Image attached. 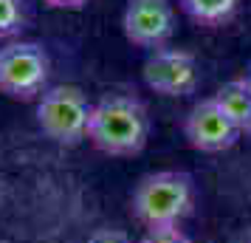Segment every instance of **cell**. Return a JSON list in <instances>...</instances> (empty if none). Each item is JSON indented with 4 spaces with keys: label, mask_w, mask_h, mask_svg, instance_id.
<instances>
[{
    "label": "cell",
    "mask_w": 251,
    "mask_h": 243,
    "mask_svg": "<svg viewBox=\"0 0 251 243\" xmlns=\"http://www.w3.org/2000/svg\"><path fill=\"white\" fill-rule=\"evenodd\" d=\"M150 139L147 108L136 96L107 93L91 108L88 141L104 156H138Z\"/></svg>",
    "instance_id": "6da1fadb"
},
{
    "label": "cell",
    "mask_w": 251,
    "mask_h": 243,
    "mask_svg": "<svg viewBox=\"0 0 251 243\" xmlns=\"http://www.w3.org/2000/svg\"><path fill=\"white\" fill-rule=\"evenodd\" d=\"M195 189L192 178L178 170H158L144 175L133 189V215L147 229L181 226V220L192 212Z\"/></svg>",
    "instance_id": "7a4b0ae2"
},
{
    "label": "cell",
    "mask_w": 251,
    "mask_h": 243,
    "mask_svg": "<svg viewBox=\"0 0 251 243\" xmlns=\"http://www.w3.org/2000/svg\"><path fill=\"white\" fill-rule=\"evenodd\" d=\"M88 96L76 85H54L37 99V125L54 144L74 147L88 139V122H91Z\"/></svg>",
    "instance_id": "3957f363"
},
{
    "label": "cell",
    "mask_w": 251,
    "mask_h": 243,
    "mask_svg": "<svg viewBox=\"0 0 251 243\" xmlns=\"http://www.w3.org/2000/svg\"><path fill=\"white\" fill-rule=\"evenodd\" d=\"M51 59L40 43H9L0 48V93L12 99H40L48 91Z\"/></svg>",
    "instance_id": "277c9868"
},
{
    "label": "cell",
    "mask_w": 251,
    "mask_h": 243,
    "mask_svg": "<svg viewBox=\"0 0 251 243\" xmlns=\"http://www.w3.org/2000/svg\"><path fill=\"white\" fill-rule=\"evenodd\" d=\"M125 37L138 48H164L175 31V12L170 0H127L122 14Z\"/></svg>",
    "instance_id": "5b68a950"
},
{
    "label": "cell",
    "mask_w": 251,
    "mask_h": 243,
    "mask_svg": "<svg viewBox=\"0 0 251 243\" xmlns=\"http://www.w3.org/2000/svg\"><path fill=\"white\" fill-rule=\"evenodd\" d=\"M144 82L161 96H186L198 88V62L189 51L155 48L144 62Z\"/></svg>",
    "instance_id": "8992f818"
},
{
    "label": "cell",
    "mask_w": 251,
    "mask_h": 243,
    "mask_svg": "<svg viewBox=\"0 0 251 243\" xmlns=\"http://www.w3.org/2000/svg\"><path fill=\"white\" fill-rule=\"evenodd\" d=\"M240 133L243 130L217 108V102L212 96L201 99L186 113V119H183V136H186V141L192 144L195 150H201V153L228 150L240 139Z\"/></svg>",
    "instance_id": "52a82bcc"
},
{
    "label": "cell",
    "mask_w": 251,
    "mask_h": 243,
    "mask_svg": "<svg viewBox=\"0 0 251 243\" xmlns=\"http://www.w3.org/2000/svg\"><path fill=\"white\" fill-rule=\"evenodd\" d=\"M217 102V108L223 110V113L237 125L240 130H243V125H246V119L251 116V96L249 91H246V85H243V80H231L226 82V85H220L217 88V93L212 96Z\"/></svg>",
    "instance_id": "ba28073f"
},
{
    "label": "cell",
    "mask_w": 251,
    "mask_h": 243,
    "mask_svg": "<svg viewBox=\"0 0 251 243\" xmlns=\"http://www.w3.org/2000/svg\"><path fill=\"white\" fill-rule=\"evenodd\" d=\"M240 0H181V9L201 26H223L237 12Z\"/></svg>",
    "instance_id": "9c48e42d"
},
{
    "label": "cell",
    "mask_w": 251,
    "mask_h": 243,
    "mask_svg": "<svg viewBox=\"0 0 251 243\" xmlns=\"http://www.w3.org/2000/svg\"><path fill=\"white\" fill-rule=\"evenodd\" d=\"M23 23H25L23 0H0V40L20 34Z\"/></svg>",
    "instance_id": "30bf717a"
},
{
    "label": "cell",
    "mask_w": 251,
    "mask_h": 243,
    "mask_svg": "<svg viewBox=\"0 0 251 243\" xmlns=\"http://www.w3.org/2000/svg\"><path fill=\"white\" fill-rule=\"evenodd\" d=\"M141 243H192V241L181 226H161V229H147Z\"/></svg>",
    "instance_id": "8fae6325"
},
{
    "label": "cell",
    "mask_w": 251,
    "mask_h": 243,
    "mask_svg": "<svg viewBox=\"0 0 251 243\" xmlns=\"http://www.w3.org/2000/svg\"><path fill=\"white\" fill-rule=\"evenodd\" d=\"M88 243H130V241H127L125 232H119V229H99L91 235Z\"/></svg>",
    "instance_id": "7c38bea8"
},
{
    "label": "cell",
    "mask_w": 251,
    "mask_h": 243,
    "mask_svg": "<svg viewBox=\"0 0 251 243\" xmlns=\"http://www.w3.org/2000/svg\"><path fill=\"white\" fill-rule=\"evenodd\" d=\"M51 9H82L88 0H46Z\"/></svg>",
    "instance_id": "4fadbf2b"
},
{
    "label": "cell",
    "mask_w": 251,
    "mask_h": 243,
    "mask_svg": "<svg viewBox=\"0 0 251 243\" xmlns=\"http://www.w3.org/2000/svg\"><path fill=\"white\" fill-rule=\"evenodd\" d=\"M240 80H243V85H246V91H249V96H251V68L246 71V74H243Z\"/></svg>",
    "instance_id": "5bb4252c"
},
{
    "label": "cell",
    "mask_w": 251,
    "mask_h": 243,
    "mask_svg": "<svg viewBox=\"0 0 251 243\" xmlns=\"http://www.w3.org/2000/svg\"><path fill=\"white\" fill-rule=\"evenodd\" d=\"M243 133H246V136H251V116L246 119V125H243Z\"/></svg>",
    "instance_id": "9a60e30c"
}]
</instances>
